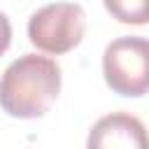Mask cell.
I'll list each match as a JSON object with an SVG mask.
<instances>
[{
  "label": "cell",
  "mask_w": 149,
  "mask_h": 149,
  "mask_svg": "<svg viewBox=\"0 0 149 149\" xmlns=\"http://www.w3.org/2000/svg\"><path fill=\"white\" fill-rule=\"evenodd\" d=\"M61 65L40 54H23L0 77V107L14 119L44 116L61 93Z\"/></svg>",
  "instance_id": "cell-1"
},
{
  "label": "cell",
  "mask_w": 149,
  "mask_h": 149,
  "mask_svg": "<svg viewBox=\"0 0 149 149\" xmlns=\"http://www.w3.org/2000/svg\"><path fill=\"white\" fill-rule=\"evenodd\" d=\"M105 84L123 98L149 93V40L140 35L116 37L102 54Z\"/></svg>",
  "instance_id": "cell-2"
},
{
  "label": "cell",
  "mask_w": 149,
  "mask_h": 149,
  "mask_svg": "<svg viewBox=\"0 0 149 149\" xmlns=\"http://www.w3.org/2000/svg\"><path fill=\"white\" fill-rule=\"evenodd\" d=\"M86 33V12L77 2H51L40 7L28 21V40L44 54L72 51Z\"/></svg>",
  "instance_id": "cell-3"
},
{
  "label": "cell",
  "mask_w": 149,
  "mask_h": 149,
  "mask_svg": "<svg viewBox=\"0 0 149 149\" xmlns=\"http://www.w3.org/2000/svg\"><path fill=\"white\" fill-rule=\"evenodd\" d=\"M86 144L91 149H109V147L149 149V135L137 116L126 112H114L93 123Z\"/></svg>",
  "instance_id": "cell-4"
},
{
  "label": "cell",
  "mask_w": 149,
  "mask_h": 149,
  "mask_svg": "<svg viewBox=\"0 0 149 149\" xmlns=\"http://www.w3.org/2000/svg\"><path fill=\"white\" fill-rule=\"evenodd\" d=\"M105 9L119 23L147 26L149 23V0H102Z\"/></svg>",
  "instance_id": "cell-5"
},
{
  "label": "cell",
  "mask_w": 149,
  "mask_h": 149,
  "mask_svg": "<svg viewBox=\"0 0 149 149\" xmlns=\"http://www.w3.org/2000/svg\"><path fill=\"white\" fill-rule=\"evenodd\" d=\"M9 44H12V23H9V19L0 12V56L9 49Z\"/></svg>",
  "instance_id": "cell-6"
}]
</instances>
